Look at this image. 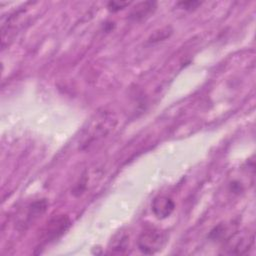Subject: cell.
I'll return each instance as SVG.
<instances>
[{
    "mask_svg": "<svg viewBox=\"0 0 256 256\" xmlns=\"http://www.w3.org/2000/svg\"><path fill=\"white\" fill-rule=\"evenodd\" d=\"M71 221L66 215H58L53 217L43 231L42 238L44 242H51L62 236L70 227Z\"/></svg>",
    "mask_w": 256,
    "mask_h": 256,
    "instance_id": "cell-3",
    "label": "cell"
},
{
    "mask_svg": "<svg viewBox=\"0 0 256 256\" xmlns=\"http://www.w3.org/2000/svg\"><path fill=\"white\" fill-rule=\"evenodd\" d=\"M48 203L46 199H39L32 202L28 207L24 217V220L21 222L23 227L26 228L31 225L35 220H37L47 209Z\"/></svg>",
    "mask_w": 256,
    "mask_h": 256,
    "instance_id": "cell-5",
    "label": "cell"
},
{
    "mask_svg": "<svg viewBox=\"0 0 256 256\" xmlns=\"http://www.w3.org/2000/svg\"><path fill=\"white\" fill-rule=\"evenodd\" d=\"M201 4V2L198 1H182V2H178V6H180V8L185 9V10H192L197 8V6H199Z\"/></svg>",
    "mask_w": 256,
    "mask_h": 256,
    "instance_id": "cell-8",
    "label": "cell"
},
{
    "mask_svg": "<svg viewBox=\"0 0 256 256\" xmlns=\"http://www.w3.org/2000/svg\"><path fill=\"white\" fill-rule=\"evenodd\" d=\"M156 7L155 2H141L138 3L130 13V18L133 20H140L150 14Z\"/></svg>",
    "mask_w": 256,
    "mask_h": 256,
    "instance_id": "cell-6",
    "label": "cell"
},
{
    "mask_svg": "<svg viewBox=\"0 0 256 256\" xmlns=\"http://www.w3.org/2000/svg\"><path fill=\"white\" fill-rule=\"evenodd\" d=\"M127 242H128V236L125 234L119 235L116 240L113 241V250H118L119 252H122V250L127 248Z\"/></svg>",
    "mask_w": 256,
    "mask_h": 256,
    "instance_id": "cell-7",
    "label": "cell"
},
{
    "mask_svg": "<svg viewBox=\"0 0 256 256\" xmlns=\"http://www.w3.org/2000/svg\"><path fill=\"white\" fill-rule=\"evenodd\" d=\"M174 201L166 196H158L152 202V211L154 215L159 219L169 217L174 211Z\"/></svg>",
    "mask_w": 256,
    "mask_h": 256,
    "instance_id": "cell-4",
    "label": "cell"
},
{
    "mask_svg": "<svg viewBox=\"0 0 256 256\" xmlns=\"http://www.w3.org/2000/svg\"><path fill=\"white\" fill-rule=\"evenodd\" d=\"M166 241L167 236L164 232L158 229H148L140 234L137 246L144 254H154L164 247Z\"/></svg>",
    "mask_w": 256,
    "mask_h": 256,
    "instance_id": "cell-2",
    "label": "cell"
},
{
    "mask_svg": "<svg viewBox=\"0 0 256 256\" xmlns=\"http://www.w3.org/2000/svg\"><path fill=\"white\" fill-rule=\"evenodd\" d=\"M115 119L109 113H101L96 119L92 120L88 125L83 139L81 141V146L87 148L94 144L104 136H106L114 126Z\"/></svg>",
    "mask_w": 256,
    "mask_h": 256,
    "instance_id": "cell-1",
    "label": "cell"
},
{
    "mask_svg": "<svg viewBox=\"0 0 256 256\" xmlns=\"http://www.w3.org/2000/svg\"><path fill=\"white\" fill-rule=\"evenodd\" d=\"M129 5V2H109L108 4V8L109 10L115 12V11H118L120 9H123L125 6H128Z\"/></svg>",
    "mask_w": 256,
    "mask_h": 256,
    "instance_id": "cell-9",
    "label": "cell"
}]
</instances>
